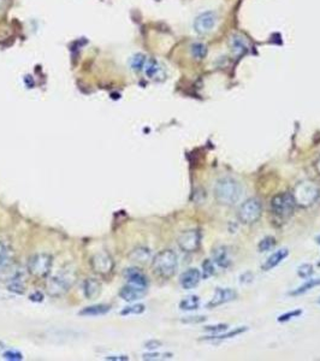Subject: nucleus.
<instances>
[{
    "instance_id": "obj_42",
    "label": "nucleus",
    "mask_w": 320,
    "mask_h": 361,
    "mask_svg": "<svg viewBox=\"0 0 320 361\" xmlns=\"http://www.w3.org/2000/svg\"><path fill=\"white\" fill-rule=\"evenodd\" d=\"M316 242L318 243V245H320V235L317 236V237H316Z\"/></svg>"
},
{
    "instance_id": "obj_31",
    "label": "nucleus",
    "mask_w": 320,
    "mask_h": 361,
    "mask_svg": "<svg viewBox=\"0 0 320 361\" xmlns=\"http://www.w3.org/2000/svg\"><path fill=\"white\" fill-rule=\"evenodd\" d=\"M2 358L5 360H10V361H21L23 360V354L18 350H6V352L2 354Z\"/></svg>"
},
{
    "instance_id": "obj_30",
    "label": "nucleus",
    "mask_w": 320,
    "mask_h": 361,
    "mask_svg": "<svg viewBox=\"0 0 320 361\" xmlns=\"http://www.w3.org/2000/svg\"><path fill=\"white\" fill-rule=\"evenodd\" d=\"M172 354L170 353H148V354H143V360H166L171 359Z\"/></svg>"
},
{
    "instance_id": "obj_36",
    "label": "nucleus",
    "mask_w": 320,
    "mask_h": 361,
    "mask_svg": "<svg viewBox=\"0 0 320 361\" xmlns=\"http://www.w3.org/2000/svg\"><path fill=\"white\" fill-rule=\"evenodd\" d=\"M6 258H7L6 247L0 242V267H1L2 265H4V262L6 261Z\"/></svg>"
},
{
    "instance_id": "obj_8",
    "label": "nucleus",
    "mask_w": 320,
    "mask_h": 361,
    "mask_svg": "<svg viewBox=\"0 0 320 361\" xmlns=\"http://www.w3.org/2000/svg\"><path fill=\"white\" fill-rule=\"evenodd\" d=\"M90 267L93 272L101 277H107L114 270V261L107 252H100L90 259Z\"/></svg>"
},
{
    "instance_id": "obj_10",
    "label": "nucleus",
    "mask_w": 320,
    "mask_h": 361,
    "mask_svg": "<svg viewBox=\"0 0 320 361\" xmlns=\"http://www.w3.org/2000/svg\"><path fill=\"white\" fill-rule=\"evenodd\" d=\"M218 22V15L214 11H205L200 13L194 21V30L200 35L210 33L214 29Z\"/></svg>"
},
{
    "instance_id": "obj_15",
    "label": "nucleus",
    "mask_w": 320,
    "mask_h": 361,
    "mask_svg": "<svg viewBox=\"0 0 320 361\" xmlns=\"http://www.w3.org/2000/svg\"><path fill=\"white\" fill-rule=\"evenodd\" d=\"M229 46H230L231 52L235 55H242L248 52L249 50V45H248L247 40L243 36L239 35V34H234L229 39Z\"/></svg>"
},
{
    "instance_id": "obj_26",
    "label": "nucleus",
    "mask_w": 320,
    "mask_h": 361,
    "mask_svg": "<svg viewBox=\"0 0 320 361\" xmlns=\"http://www.w3.org/2000/svg\"><path fill=\"white\" fill-rule=\"evenodd\" d=\"M190 52L194 58L201 60L207 55V46L202 42H195L190 46Z\"/></svg>"
},
{
    "instance_id": "obj_40",
    "label": "nucleus",
    "mask_w": 320,
    "mask_h": 361,
    "mask_svg": "<svg viewBox=\"0 0 320 361\" xmlns=\"http://www.w3.org/2000/svg\"><path fill=\"white\" fill-rule=\"evenodd\" d=\"M160 346H161V343H160L159 341H149L146 343V348L148 349H157L159 348Z\"/></svg>"
},
{
    "instance_id": "obj_38",
    "label": "nucleus",
    "mask_w": 320,
    "mask_h": 361,
    "mask_svg": "<svg viewBox=\"0 0 320 361\" xmlns=\"http://www.w3.org/2000/svg\"><path fill=\"white\" fill-rule=\"evenodd\" d=\"M105 360H111V361H124L129 360V358L127 355H111V357H106Z\"/></svg>"
},
{
    "instance_id": "obj_34",
    "label": "nucleus",
    "mask_w": 320,
    "mask_h": 361,
    "mask_svg": "<svg viewBox=\"0 0 320 361\" xmlns=\"http://www.w3.org/2000/svg\"><path fill=\"white\" fill-rule=\"evenodd\" d=\"M205 330L209 331V333L214 334V335H218V334H222L225 333L228 330V325L226 324H217V325H209L205 328Z\"/></svg>"
},
{
    "instance_id": "obj_24",
    "label": "nucleus",
    "mask_w": 320,
    "mask_h": 361,
    "mask_svg": "<svg viewBox=\"0 0 320 361\" xmlns=\"http://www.w3.org/2000/svg\"><path fill=\"white\" fill-rule=\"evenodd\" d=\"M200 306L199 296L190 295L187 296L180 302V309L182 310H194Z\"/></svg>"
},
{
    "instance_id": "obj_33",
    "label": "nucleus",
    "mask_w": 320,
    "mask_h": 361,
    "mask_svg": "<svg viewBox=\"0 0 320 361\" xmlns=\"http://www.w3.org/2000/svg\"><path fill=\"white\" fill-rule=\"evenodd\" d=\"M301 314H302V309H294V310H292V312H287V313H284V314L279 315L278 322L279 323L288 322V320L293 319V318L300 317Z\"/></svg>"
},
{
    "instance_id": "obj_18",
    "label": "nucleus",
    "mask_w": 320,
    "mask_h": 361,
    "mask_svg": "<svg viewBox=\"0 0 320 361\" xmlns=\"http://www.w3.org/2000/svg\"><path fill=\"white\" fill-rule=\"evenodd\" d=\"M212 256H213V261H214L218 266L222 267V269H228V267L230 266L231 260H230V257H229V253H228V251H226L225 247H223V246L215 247V248L213 249Z\"/></svg>"
},
{
    "instance_id": "obj_23",
    "label": "nucleus",
    "mask_w": 320,
    "mask_h": 361,
    "mask_svg": "<svg viewBox=\"0 0 320 361\" xmlns=\"http://www.w3.org/2000/svg\"><path fill=\"white\" fill-rule=\"evenodd\" d=\"M247 330H248V328H246V326H240V328H236L235 330L229 331V333H226V334L222 333V334H218V335L209 336V337H206L205 339H211V341H222V339L233 338V337L241 335V334L246 333Z\"/></svg>"
},
{
    "instance_id": "obj_2",
    "label": "nucleus",
    "mask_w": 320,
    "mask_h": 361,
    "mask_svg": "<svg viewBox=\"0 0 320 361\" xmlns=\"http://www.w3.org/2000/svg\"><path fill=\"white\" fill-rule=\"evenodd\" d=\"M177 256L171 249H164L156 254L152 260V269L162 280H170L177 271Z\"/></svg>"
},
{
    "instance_id": "obj_32",
    "label": "nucleus",
    "mask_w": 320,
    "mask_h": 361,
    "mask_svg": "<svg viewBox=\"0 0 320 361\" xmlns=\"http://www.w3.org/2000/svg\"><path fill=\"white\" fill-rule=\"evenodd\" d=\"M312 273H313V266L309 264L301 265L297 270V275L300 276L301 278H303V280H307V278L311 277Z\"/></svg>"
},
{
    "instance_id": "obj_19",
    "label": "nucleus",
    "mask_w": 320,
    "mask_h": 361,
    "mask_svg": "<svg viewBox=\"0 0 320 361\" xmlns=\"http://www.w3.org/2000/svg\"><path fill=\"white\" fill-rule=\"evenodd\" d=\"M111 306L110 305H103V304H99V305H93V306H88L84 307L80 310L79 314L80 315H83V317H98V315H104L106 313L110 312Z\"/></svg>"
},
{
    "instance_id": "obj_9",
    "label": "nucleus",
    "mask_w": 320,
    "mask_h": 361,
    "mask_svg": "<svg viewBox=\"0 0 320 361\" xmlns=\"http://www.w3.org/2000/svg\"><path fill=\"white\" fill-rule=\"evenodd\" d=\"M178 247L186 253H193L199 249L201 243V233L199 230H187L183 232L177 238Z\"/></svg>"
},
{
    "instance_id": "obj_11",
    "label": "nucleus",
    "mask_w": 320,
    "mask_h": 361,
    "mask_svg": "<svg viewBox=\"0 0 320 361\" xmlns=\"http://www.w3.org/2000/svg\"><path fill=\"white\" fill-rule=\"evenodd\" d=\"M236 297H237V293L234 290V289L217 288L215 289L214 296L212 297V300L209 302L207 306H209L210 309H214V307L222 306V305L224 304H228V302L234 301Z\"/></svg>"
},
{
    "instance_id": "obj_20",
    "label": "nucleus",
    "mask_w": 320,
    "mask_h": 361,
    "mask_svg": "<svg viewBox=\"0 0 320 361\" xmlns=\"http://www.w3.org/2000/svg\"><path fill=\"white\" fill-rule=\"evenodd\" d=\"M143 70H145L146 76L151 79H157L162 75L161 65H160L158 63V60H156V59L147 60V63H146V66Z\"/></svg>"
},
{
    "instance_id": "obj_27",
    "label": "nucleus",
    "mask_w": 320,
    "mask_h": 361,
    "mask_svg": "<svg viewBox=\"0 0 320 361\" xmlns=\"http://www.w3.org/2000/svg\"><path fill=\"white\" fill-rule=\"evenodd\" d=\"M7 288H9V290H11L16 294H23L25 293L26 286H25V284H23L22 280H21L20 277H17V276H15V277L11 278V281H10Z\"/></svg>"
},
{
    "instance_id": "obj_3",
    "label": "nucleus",
    "mask_w": 320,
    "mask_h": 361,
    "mask_svg": "<svg viewBox=\"0 0 320 361\" xmlns=\"http://www.w3.org/2000/svg\"><path fill=\"white\" fill-rule=\"evenodd\" d=\"M77 280V273L74 269L62 270L59 273L51 277L46 282V289L49 295L53 297L62 296L70 290Z\"/></svg>"
},
{
    "instance_id": "obj_12",
    "label": "nucleus",
    "mask_w": 320,
    "mask_h": 361,
    "mask_svg": "<svg viewBox=\"0 0 320 361\" xmlns=\"http://www.w3.org/2000/svg\"><path fill=\"white\" fill-rule=\"evenodd\" d=\"M147 293V288H142V286L134 285V284L128 283L119 291V296L127 302H134L137 300L142 299Z\"/></svg>"
},
{
    "instance_id": "obj_16",
    "label": "nucleus",
    "mask_w": 320,
    "mask_h": 361,
    "mask_svg": "<svg viewBox=\"0 0 320 361\" xmlns=\"http://www.w3.org/2000/svg\"><path fill=\"white\" fill-rule=\"evenodd\" d=\"M288 256H289V251H288V248H282V249H279V251H276L273 254H272V256L268 257L267 260H266L265 262H264L261 269H263L264 271H270L272 269H274V267L278 266V265L281 264V262L283 261V260L287 258Z\"/></svg>"
},
{
    "instance_id": "obj_29",
    "label": "nucleus",
    "mask_w": 320,
    "mask_h": 361,
    "mask_svg": "<svg viewBox=\"0 0 320 361\" xmlns=\"http://www.w3.org/2000/svg\"><path fill=\"white\" fill-rule=\"evenodd\" d=\"M146 310L145 305H141V304H136L133 305V306H128L125 307L124 309L121 310V315H132V314H142L143 312Z\"/></svg>"
},
{
    "instance_id": "obj_6",
    "label": "nucleus",
    "mask_w": 320,
    "mask_h": 361,
    "mask_svg": "<svg viewBox=\"0 0 320 361\" xmlns=\"http://www.w3.org/2000/svg\"><path fill=\"white\" fill-rule=\"evenodd\" d=\"M295 199L292 193H279L271 199V209L279 218H288L295 209Z\"/></svg>"
},
{
    "instance_id": "obj_5",
    "label": "nucleus",
    "mask_w": 320,
    "mask_h": 361,
    "mask_svg": "<svg viewBox=\"0 0 320 361\" xmlns=\"http://www.w3.org/2000/svg\"><path fill=\"white\" fill-rule=\"evenodd\" d=\"M53 258L47 253L34 254L28 260V271L33 277L39 280H45L49 277L52 270Z\"/></svg>"
},
{
    "instance_id": "obj_22",
    "label": "nucleus",
    "mask_w": 320,
    "mask_h": 361,
    "mask_svg": "<svg viewBox=\"0 0 320 361\" xmlns=\"http://www.w3.org/2000/svg\"><path fill=\"white\" fill-rule=\"evenodd\" d=\"M318 285H320V278H311V280H308L305 284H302V285H300L298 288H296L293 291H290L289 295L290 296L302 295V294L307 293V291L312 290V289L316 288V286H318Z\"/></svg>"
},
{
    "instance_id": "obj_17",
    "label": "nucleus",
    "mask_w": 320,
    "mask_h": 361,
    "mask_svg": "<svg viewBox=\"0 0 320 361\" xmlns=\"http://www.w3.org/2000/svg\"><path fill=\"white\" fill-rule=\"evenodd\" d=\"M83 294L88 300H95L101 294V283L94 278H88L83 282Z\"/></svg>"
},
{
    "instance_id": "obj_43",
    "label": "nucleus",
    "mask_w": 320,
    "mask_h": 361,
    "mask_svg": "<svg viewBox=\"0 0 320 361\" xmlns=\"http://www.w3.org/2000/svg\"><path fill=\"white\" fill-rule=\"evenodd\" d=\"M318 304H319V305H320V299H319V300H318Z\"/></svg>"
},
{
    "instance_id": "obj_1",
    "label": "nucleus",
    "mask_w": 320,
    "mask_h": 361,
    "mask_svg": "<svg viewBox=\"0 0 320 361\" xmlns=\"http://www.w3.org/2000/svg\"><path fill=\"white\" fill-rule=\"evenodd\" d=\"M214 199L218 204L224 206L235 205L242 195V187L236 180L231 177H223L218 180L214 185Z\"/></svg>"
},
{
    "instance_id": "obj_28",
    "label": "nucleus",
    "mask_w": 320,
    "mask_h": 361,
    "mask_svg": "<svg viewBox=\"0 0 320 361\" xmlns=\"http://www.w3.org/2000/svg\"><path fill=\"white\" fill-rule=\"evenodd\" d=\"M274 246H276V240H274V237H272V236H266V237H264L263 240L259 242L258 249L259 252H268L271 251Z\"/></svg>"
},
{
    "instance_id": "obj_25",
    "label": "nucleus",
    "mask_w": 320,
    "mask_h": 361,
    "mask_svg": "<svg viewBox=\"0 0 320 361\" xmlns=\"http://www.w3.org/2000/svg\"><path fill=\"white\" fill-rule=\"evenodd\" d=\"M146 63H147V58L142 53H136L134 57L130 59V68L134 71H142L145 69Z\"/></svg>"
},
{
    "instance_id": "obj_7",
    "label": "nucleus",
    "mask_w": 320,
    "mask_h": 361,
    "mask_svg": "<svg viewBox=\"0 0 320 361\" xmlns=\"http://www.w3.org/2000/svg\"><path fill=\"white\" fill-rule=\"evenodd\" d=\"M261 213H263V205L260 200L257 198H250L240 206L237 217L243 224H253L260 218Z\"/></svg>"
},
{
    "instance_id": "obj_39",
    "label": "nucleus",
    "mask_w": 320,
    "mask_h": 361,
    "mask_svg": "<svg viewBox=\"0 0 320 361\" xmlns=\"http://www.w3.org/2000/svg\"><path fill=\"white\" fill-rule=\"evenodd\" d=\"M206 319L205 317H188L187 319H183V323H201Z\"/></svg>"
},
{
    "instance_id": "obj_37",
    "label": "nucleus",
    "mask_w": 320,
    "mask_h": 361,
    "mask_svg": "<svg viewBox=\"0 0 320 361\" xmlns=\"http://www.w3.org/2000/svg\"><path fill=\"white\" fill-rule=\"evenodd\" d=\"M29 299H30V301H33V302H42L44 301L45 296L41 291H34L33 294L29 295Z\"/></svg>"
},
{
    "instance_id": "obj_41",
    "label": "nucleus",
    "mask_w": 320,
    "mask_h": 361,
    "mask_svg": "<svg viewBox=\"0 0 320 361\" xmlns=\"http://www.w3.org/2000/svg\"><path fill=\"white\" fill-rule=\"evenodd\" d=\"M316 169H317V171H318L319 174H320V158L318 159V161H317V164H316Z\"/></svg>"
},
{
    "instance_id": "obj_21",
    "label": "nucleus",
    "mask_w": 320,
    "mask_h": 361,
    "mask_svg": "<svg viewBox=\"0 0 320 361\" xmlns=\"http://www.w3.org/2000/svg\"><path fill=\"white\" fill-rule=\"evenodd\" d=\"M129 259L132 261L145 264L147 260L151 259V251L145 247H137V248L133 249L132 253L129 254Z\"/></svg>"
},
{
    "instance_id": "obj_13",
    "label": "nucleus",
    "mask_w": 320,
    "mask_h": 361,
    "mask_svg": "<svg viewBox=\"0 0 320 361\" xmlns=\"http://www.w3.org/2000/svg\"><path fill=\"white\" fill-rule=\"evenodd\" d=\"M200 280H201V273H200V271L197 269H189L181 275L180 283L183 289L190 290V289H194L197 284H199Z\"/></svg>"
},
{
    "instance_id": "obj_14",
    "label": "nucleus",
    "mask_w": 320,
    "mask_h": 361,
    "mask_svg": "<svg viewBox=\"0 0 320 361\" xmlns=\"http://www.w3.org/2000/svg\"><path fill=\"white\" fill-rule=\"evenodd\" d=\"M124 276L125 278H127L128 283L134 284V285L137 286H142V288H147L148 286L147 277H146L145 273H143L140 269H137V267H130V269H127L124 272Z\"/></svg>"
},
{
    "instance_id": "obj_35",
    "label": "nucleus",
    "mask_w": 320,
    "mask_h": 361,
    "mask_svg": "<svg viewBox=\"0 0 320 361\" xmlns=\"http://www.w3.org/2000/svg\"><path fill=\"white\" fill-rule=\"evenodd\" d=\"M202 269H204V278H209L214 273V266L210 259L202 262Z\"/></svg>"
},
{
    "instance_id": "obj_4",
    "label": "nucleus",
    "mask_w": 320,
    "mask_h": 361,
    "mask_svg": "<svg viewBox=\"0 0 320 361\" xmlns=\"http://www.w3.org/2000/svg\"><path fill=\"white\" fill-rule=\"evenodd\" d=\"M295 204L300 207H308L313 205L319 198V188L313 182H300L293 190Z\"/></svg>"
}]
</instances>
